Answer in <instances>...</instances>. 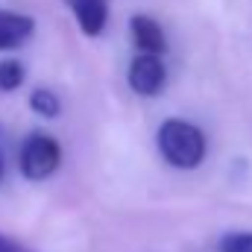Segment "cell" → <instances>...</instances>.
Returning <instances> with one entry per match:
<instances>
[{
    "mask_svg": "<svg viewBox=\"0 0 252 252\" xmlns=\"http://www.w3.org/2000/svg\"><path fill=\"white\" fill-rule=\"evenodd\" d=\"M64 6L76 18V27L82 30V35L88 38L103 35L109 24V0H64Z\"/></svg>",
    "mask_w": 252,
    "mask_h": 252,
    "instance_id": "5b68a950",
    "label": "cell"
},
{
    "mask_svg": "<svg viewBox=\"0 0 252 252\" xmlns=\"http://www.w3.org/2000/svg\"><path fill=\"white\" fill-rule=\"evenodd\" d=\"M35 32V18L24 15V12H9L0 6V53L3 50H18L21 44H27Z\"/></svg>",
    "mask_w": 252,
    "mask_h": 252,
    "instance_id": "8992f818",
    "label": "cell"
},
{
    "mask_svg": "<svg viewBox=\"0 0 252 252\" xmlns=\"http://www.w3.org/2000/svg\"><path fill=\"white\" fill-rule=\"evenodd\" d=\"M156 144H158L161 158L176 170H196L208 150L202 129L188 121H179V118H170L158 126Z\"/></svg>",
    "mask_w": 252,
    "mask_h": 252,
    "instance_id": "6da1fadb",
    "label": "cell"
},
{
    "mask_svg": "<svg viewBox=\"0 0 252 252\" xmlns=\"http://www.w3.org/2000/svg\"><path fill=\"white\" fill-rule=\"evenodd\" d=\"M129 38H132L138 53H153V56L167 53V32L150 15H132L129 18Z\"/></svg>",
    "mask_w": 252,
    "mask_h": 252,
    "instance_id": "277c9868",
    "label": "cell"
},
{
    "mask_svg": "<svg viewBox=\"0 0 252 252\" xmlns=\"http://www.w3.org/2000/svg\"><path fill=\"white\" fill-rule=\"evenodd\" d=\"M18 164H21L24 179L44 182V179H50L59 170V164H62V147L47 132H30L24 138V144H21Z\"/></svg>",
    "mask_w": 252,
    "mask_h": 252,
    "instance_id": "7a4b0ae2",
    "label": "cell"
},
{
    "mask_svg": "<svg viewBox=\"0 0 252 252\" xmlns=\"http://www.w3.org/2000/svg\"><path fill=\"white\" fill-rule=\"evenodd\" d=\"M0 252H32V250H27L24 244H18V241L6 238V235L0 232Z\"/></svg>",
    "mask_w": 252,
    "mask_h": 252,
    "instance_id": "30bf717a",
    "label": "cell"
},
{
    "mask_svg": "<svg viewBox=\"0 0 252 252\" xmlns=\"http://www.w3.org/2000/svg\"><path fill=\"white\" fill-rule=\"evenodd\" d=\"M126 82H129V88H132L138 97H156V94H161V88H164V82H167V67L161 62V56L138 53V56L129 62Z\"/></svg>",
    "mask_w": 252,
    "mask_h": 252,
    "instance_id": "3957f363",
    "label": "cell"
},
{
    "mask_svg": "<svg viewBox=\"0 0 252 252\" xmlns=\"http://www.w3.org/2000/svg\"><path fill=\"white\" fill-rule=\"evenodd\" d=\"M220 252H252V232H229L217 244Z\"/></svg>",
    "mask_w": 252,
    "mask_h": 252,
    "instance_id": "9c48e42d",
    "label": "cell"
},
{
    "mask_svg": "<svg viewBox=\"0 0 252 252\" xmlns=\"http://www.w3.org/2000/svg\"><path fill=\"white\" fill-rule=\"evenodd\" d=\"M27 79V70L18 59H3L0 62V91H15Z\"/></svg>",
    "mask_w": 252,
    "mask_h": 252,
    "instance_id": "ba28073f",
    "label": "cell"
},
{
    "mask_svg": "<svg viewBox=\"0 0 252 252\" xmlns=\"http://www.w3.org/2000/svg\"><path fill=\"white\" fill-rule=\"evenodd\" d=\"M30 109H32L35 115L53 121V118H59V112H62V100H59L56 91H50V88H35V91L30 94Z\"/></svg>",
    "mask_w": 252,
    "mask_h": 252,
    "instance_id": "52a82bcc",
    "label": "cell"
},
{
    "mask_svg": "<svg viewBox=\"0 0 252 252\" xmlns=\"http://www.w3.org/2000/svg\"><path fill=\"white\" fill-rule=\"evenodd\" d=\"M3 173H6V161H3V153H0V182H3Z\"/></svg>",
    "mask_w": 252,
    "mask_h": 252,
    "instance_id": "8fae6325",
    "label": "cell"
}]
</instances>
